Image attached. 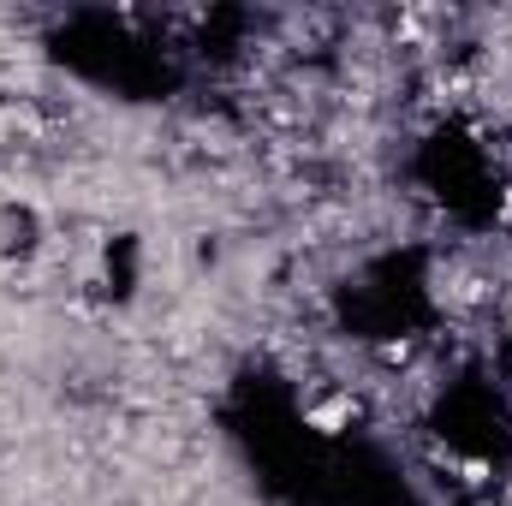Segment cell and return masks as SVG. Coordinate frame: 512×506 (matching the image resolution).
<instances>
[{
    "label": "cell",
    "instance_id": "cell-1",
    "mask_svg": "<svg viewBox=\"0 0 512 506\" xmlns=\"http://www.w3.org/2000/svg\"><path fill=\"white\" fill-rule=\"evenodd\" d=\"M298 417H304L310 435L340 441L346 429H358V417H364V393H352V387H322V393H310V399L298 405Z\"/></svg>",
    "mask_w": 512,
    "mask_h": 506
},
{
    "label": "cell",
    "instance_id": "cell-2",
    "mask_svg": "<svg viewBox=\"0 0 512 506\" xmlns=\"http://www.w3.org/2000/svg\"><path fill=\"white\" fill-rule=\"evenodd\" d=\"M417 352H423V340H417V334H393V340H376V346H370V364L405 376V370L417 364Z\"/></svg>",
    "mask_w": 512,
    "mask_h": 506
},
{
    "label": "cell",
    "instance_id": "cell-3",
    "mask_svg": "<svg viewBox=\"0 0 512 506\" xmlns=\"http://www.w3.org/2000/svg\"><path fill=\"white\" fill-rule=\"evenodd\" d=\"M453 477H459V489L483 495V489L495 483V465H489V459H459V465H453Z\"/></svg>",
    "mask_w": 512,
    "mask_h": 506
}]
</instances>
